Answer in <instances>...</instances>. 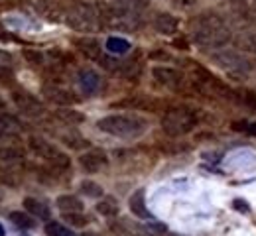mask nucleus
<instances>
[{
  "label": "nucleus",
  "instance_id": "72a5a7b5",
  "mask_svg": "<svg viewBox=\"0 0 256 236\" xmlns=\"http://www.w3.org/2000/svg\"><path fill=\"white\" fill-rule=\"evenodd\" d=\"M174 45H178V49H190L188 39H176V41H174Z\"/></svg>",
  "mask_w": 256,
  "mask_h": 236
},
{
  "label": "nucleus",
  "instance_id": "bb28decb",
  "mask_svg": "<svg viewBox=\"0 0 256 236\" xmlns=\"http://www.w3.org/2000/svg\"><path fill=\"white\" fill-rule=\"evenodd\" d=\"M64 221H67L71 227H85L89 223V219L83 215V211L81 213H64Z\"/></svg>",
  "mask_w": 256,
  "mask_h": 236
},
{
  "label": "nucleus",
  "instance_id": "f03ea898",
  "mask_svg": "<svg viewBox=\"0 0 256 236\" xmlns=\"http://www.w3.org/2000/svg\"><path fill=\"white\" fill-rule=\"evenodd\" d=\"M100 132H106L116 138L134 140L148 130V122L138 114H108L96 122Z\"/></svg>",
  "mask_w": 256,
  "mask_h": 236
},
{
  "label": "nucleus",
  "instance_id": "473e14b6",
  "mask_svg": "<svg viewBox=\"0 0 256 236\" xmlns=\"http://www.w3.org/2000/svg\"><path fill=\"white\" fill-rule=\"evenodd\" d=\"M197 4V0H178V6H182V8H192Z\"/></svg>",
  "mask_w": 256,
  "mask_h": 236
},
{
  "label": "nucleus",
  "instance_id": "58836bf2",
  "mask_svg": "<svg viewBox=\"0 0 256 236\" xmlns=\"http://www.w3.org/2000/svg\"><path fill=\"white\" fill-rule=\"evenodd\" d=\"M83 236H96V235H83Z\"/></svg>",
  "mask_w": 256,
  "mask_h": 236
},
{
  "label": "nucleus",
  "instance_id": "c9c22d12",
  "mask_svg": "<svg viewBox=\"0 0 256 236\" xmlns=\"http://www.w3.org/2000/svg\"><path fill=\"white\" fill-rule=\"evenodd\" d=\"M244 134L254 136V138H256V122H252V124H246V130H244Z\"/></svg>",
  "mask_w": 256,
  "mask_h": 236
},
{
  "label": "nucleus",
  "instance_id": "4468645a",
  "mask_svg": "<svg viewBox=\"0 0 256 236\" xmlns=\"http://www.w3.org/2000/svg\"><path fill=\"white\" fill-rule=\"evenodd\" d=\"M77 79H79L81 91L85 95H95L96 91H98V87H100V77H98V73L93 71V69H81L79 75H77Z\"/></svg>",
  "mask_w": 256,
  "mask_h": 236
},
{
  "label": "nucleus",
  "instance_id": "f257e3e1",
  "mask_svg": "<svg viewBox=\"0 0 256 236\" xmlns=\"http://www.w3.org/2000/svg\"><path fill=\"white\" fill-rule=\"evenodd\" d=\"M192 37L201 47L221 49L230 41L232 32L221 16L213 12H203L192 22Z\"/></svg>",
  "mask_w": 256,
  "mask_h": 236
},
{
  "label": "nucleus",
  "instance_id": "4be33fe9",
  "mask_svg": "<svg viewBox=\"0 0 256 236\" xmlns=\"http://www.w3.org/2000/svg\"><path fill=\"white\" fill-rule=\"evenodd\" d=\"M96 211H98L102 217H116V215H118V205H116L114 199L104 197L102 201L96 203Z\"/></svg>",
  "mask_w": 256,
  "mask_h": 236
},
{
  "label": "nucleus",
  "instance_id": "4c0bfd02",
  "mask_svg": "<svg viewBox=\"0 0 256 236\" xmlns=\"http://www.w3.org/2000/svg\"><path fill=\"white\" fill-rule=\"evenodd\" d=\"M0 236H4V229H2V225H0Z\"/></svg>",
  "mask_w": 256,
  "mask_h": 236
},
{
  "label": "nucleus",
  "instance_id": "20e7f679",
  "mask_svg": "<svg viewBox=\"0 0 256 236\" xmlns=\"http://www.w3.org/2000/svg\"><path fill=\"white\" fill-rule=\"evenodd\" d=\"M98 14H100V20L110 26V28H116V30H136L140 26V16L138 12H132V10H126V8H120L116 4H102L98 6Z\"/></svg>",
  "mask_w": 256,
  "mask_h": 236
},
{
  "label": "nucleus",
  "instance_id": "393cba45",
  "mask_svg": "<svg viewBox=\"0 0 256 236\" xmlns=\"http://www.w3.org/2000/svg\"><path fill=\"white\" fill-rule=\"evenodd\" d=\"M46 235L48 236H73V233H71V229H67V227H64L62 223H56V221H50L48 225H46Z\"/></svg>",
  "mask_w": 256,
  "mask_h": 236
},
{
  "label": "nucleus",
  "instance_id": "39448f33",
  "mask_svg": "<svg viewBox=\"0 0 256 236\" xmlns=\"http://www.w3.org/2000/svg\"><path fill=\"white\" fill-rule=\"evenodd\" d=\"M213 61L223 71H226L228 75H232V77H244V75H248L252 71V63L246 59V55H242L240 51H236L232 47L215 49Z\"/></svg>",
  "mask_w": 256,
  "mask_h": 236
},
{
  "label": "nucleus",
  "instance_id": "6ab92c4d",
  "mask_svg": "<svg viewBox=\"0 0 256 236\" xmlns=\"http://www.w3.org/2000/svg\"><path fill=\"white\" fill-rule=\"evenodd\" d=\"M104 47H106V51L112 53V55H124V53L130 51V41L124 39V37H118V35H110V37L106 39Z\"/></svg>",
  "mask_w": 256,
  "mask_h": 236
},
{
  "label": "nucleus",
  "instance_id": "dca6fc26",
  "mask_svg": "<svg viewBox=\"0 0 256 236\" xmlns=\"http://www.w3.org/2000/svg\"><path fill=\"white\" fill-rule=\"evenodd\" d=\"M144 189H138L136 193H132V197H130V211L136 215V217H140V219H150V211H148V207H146V201H144Z\"/></svg>",
  "mask_w": 256,
  "mask_h": 236
},
{
  "label": "nucleus",
  "instance_id": "f8f14e48",
  "mask_svg": "<svg viewBox=\"0 0 256 236\" xmlns=\"http://www.w3.org/2000/svg\"><path fill=\"white\" fill-rule=\"evenodd\" d=\"M152 75H154V79H156L158 83L170 87V89H178V87L182 85V81H184V75H182L178 69L164 67V65H158V67L152 69Z\"/></svg>",
  "mask_w": 256,
  "mask_h": 236
},
{
  "label": "nucleus",
  "instance_id": "f3484780",
  "mask_svg": "<svg viewBox=\"0 0 256 236\" xmlns=\"http://www.w3.org/2000/svg\"><path fill=\"white\" fill-rule=\"evenodd\" d=\"M77 45H79V49H81L89 59H93V61H98V59L102 57V53H100V43L96 41L95 37H81V39H77Z\"/></svg>",
  "mask_w": 256,
  "mask_h": 236
},
{
  "label": "nucleus",
  "instance_id": "7c9ffc66",
  "mask_svg": "<svg viewBox=\"0 0 256 236\" xmlns=\"http://www.w3.org/2000/svg\"><path fill=\"white\" fill-rule=\"evenodd\" d=\"M234 209H236V211H240V213H248V211H250V209H248V203L240 201V199H236V201H234Z\"/></svg>",
  "mask_w": 256,
  "mask_h": 236
},
{
  "label": "nucleus",
  "instance_id": "9d476101",
  "mask_svg": "<svg viewBox=\"0 0 256 236\" xmlns=\"http://www.w3.org/2000/svg\"><path fill=\"white\" fill-rule=\"evenodd\" d=\"M12 101H14V104L18 106V110H20L22 114L32 116V118L42 116L44 110H46L42 101H38L34 95L26 93V91H16V93H12Z\"/></svg>",
  "mask_w": 256,
  "mask_h": 236
},
{
  "label": "nucleus",
  "instance_id": "a878e982",
  "mask_svg": "<svg viewBox=\"0 0 256 236\" xmlns=\"http://www.w3.org/2000/svg\"><path fill=\"white\" fill-rule=\"evenodd\" d=\"M116 6L120 8H126V10H132V12H142L144 8H148V0H114Z\"/></svg>",
  "mask_w": 256,
  "mask_h": 236
},
{
  "label": "nucleus",
  "instance_id": "c756f323",
  "mask_svg": "<svg viewBox=\"0 0 256 236\" xmlns=\"http://www.w3.org/2000/svg\"><path fill=\"white\" fill-rule=\"evenodd\" d=\"M0 158L6 160V162H16L22 158V152L16 150V148H6V150H0Z\"/></svg>",
  "mask_w": 256,
  "mask_h": 236
},
{
  "label": "nucleus",
  "instance_id": "f704fd0d",
  "mask_svg": "<svg viewBox=\"0 0 256 236\" xmlns=\"http://www.w3.org/2000/svg\"><path fill=\"white\" fill-rule=\"evenodd\" d=\"M170 59V55L168 53H164V51H154V53H150V59Z\"/></svg>",
  "mask_w": 256,
  "mask_h": 236
},
{
  "label": "nucleus",
  "instance_id": "b1692460",
  "mask_svg": "<svg viewBox=\"0 0 256 236\" xmlns=\"http://www.w3.org/2000/svg\"><path fill=\"white\" fill-rule=\"evenodd\" d=\"M10 221H12L16 227H20V229H34V227H36L32 217L26 215V213H20V211L10 213Z\"/></svg>",
  "mask_w": 256,
  "mask_h": 236
},
{
  "label": "nucleus",
  "instance_id": "0eeeda50",
  "mask_svg": "<svg viewBox=\"0 0 256 236\" xmlns=\"http://www.w3.org/2000/svg\"><path fill=\"white\" fill-rule=\"evenodd\" d=\"M30 148H32V152L36 154V156H40L42 160H46V162L52 164L54 168L69 169V166H71L69 156L64 154L62 150H58L54 144L46 142L44 138H36V136H32V138H30Z\"/></svg>",
  "mask_w": 256,
  "mask_h": 236
},
{
  "label": "nucleus",
  "instance_id": "1a4fd4ad",
  "mask_svg": "<svg viewBox=\"0 0 256 236\" xmlns=\"http://www.w3.org/2000/svg\"><path fill=\"white\" fill-rule=\"evenodd\" d=\"M238 16V26L234 30V41L240 49L256 53V22L248 16V12L236 14Z\"/></svg>",
  "mask_w": 256,
  "mask_h": 236
},
{
  "label": "nucleus",
  "instance_id": "7ed1b4c3",
  "mask_svg": "<svg viewBox=\"0 0 256 236\" xmlns=\"http://www.w3.org/2000/svg\"><path fill=\"white\" fill-rule=\"evenodd\" d=\"M197 114L192 108L186 106H178V108H170L164 118H162V128L168 136H184L190 134L193 128L197 126Z\"/></svg>",
  "mask_w": 256,
  "mask_h": 236
},
{
  "label": "nucleus",
  "instance_id": "c85d7f7f",
  "mask_svg": "<svg viewBox=\"0 0 256 236\" xmlns=\"http://www.w3.org/2000/svg\"><path fill=\"white\" fill-rule=\"evenodd\" d=\"M81 193H85L87 197H100L102 195V187L93 183V181H83L81 183Z\"/></svg>",
  "mask_w": 256,
  "mask_h": 236
},
{
  "label": "nucleus",
  "instance_id": "5701e85b",
  "mask_svg": "<svg viewBox=\"0 0 256 236\" xmlns=\"http://www.w3.org/2000/svg\"><path fill=\"white\" fill-rule=\"evenodd\" d=\"M56 116H58L60 120L67 122V124H79V122H83V120H85V116H83L81 112H77V110H71V108L58 110V112H56Z\"/></svg>",
  "mask_w": 256,
  "mask_h": 236
},
{
  "label": "nucleus",
  "instance_id": "423d86ee",
  "mask_svg": "<svg viewBox=\"0 0 256 236\" xmlns=\"http://www.w3.org/2000/svg\"><path fill=\"white\" fill-rule=\"evenodd\" d=\"M98 18L100 14L95 10V6L83 2L75 4L67 12V24L77 32H95L98 28Z\"/></svg>",
  "mask_w": 256,
  "mask_h": 236
},
{
  "label": "nucleus",
  "instance_id": "ddd939ff",
  "mask_svg": "<svg viewBox=\"0 0 256 236\" xmlns=\"http://www.w3.org/2000/svg\"><path fill=\"white\" fill-rule=\"evenodd\" d=\"M44 95H46L48 101L56 102V104H60V106H69V104L77 102V99L73 97L71 91L62 89V87H56V85H48V87H44Z\"/></svg>",
  "mask_w": 256,
  "mask_h": 236
},
{
  "label": "nucleus",
  "instance_id": "2f4dec72",
  "mask_svg": "<svg viewBox=\"0 0 256 236\" xmlns=\"http://www.w3.org/2000/svg\"><path fill=\"white\" fill-rule=\"evenodd\" d=\"M8 63H12V57H10V53H6V51H0V65H8Z\"/></svg>",
  "mask_w": 256,
  "mask_h": 236
},
{
  "label": "nucleus",
  "instance_id": "2eb2a0df",
  "mask_svg": "<svg viewBox=\"0 0 256 236\" xmlns=\"http://www.w3.org/2000/svg\"><path fill=\"white\" fill-rule=\"evenodd\" d=\"M178 28H180V22L176 16L166 14V12L156 14V18H154V30L156 32H160L164 35H172L178 32Z\"/></svg>",
  "mask_w": 256,
  "mask_h": 236
},
{
  "label": "nucleus",
  "instance_id": "e433bc0d",
  "mask_svg": "<svg viewBox=\"0 0 256 236\" xmlns=\"http://www.w3.org/2000/svg\"><path fill=\"white\" fill-rule=\"evenodd\" d=\"M6 128H8V126H6V120L0 116V134H4V130H6Z\"/></svg>",
  "mask_w": 256,
  "mask_h": 236
},
{
  "label": "nucleus",
  "instance_id": "412c9836",
  "mask_svg": "<svg viewBox=\"0 0 256 236\" xmlns=\"http://www.w3.org/2000/svg\"><path fill=\"white\" fill-rule=\"evenodd\" d=\"M232 99L240 106H244L246 110L256 112V93L248 91V89H238V91H232Z\"/></svg>",
  "mask_w": 256,
  "mask_h": 236
},
{
  "label": "nucleus",
  "instance_id": "6e6552de",
  "mask_svg": "<svg viewBox=\"0 0 256 236\" xmlns=\"http://www.w3.org/2000/svg\"><path fill=\"white\" fill-rule=\"evenodd\" d=\"M195 79H193V85L197 91H201L203 95H209V97H226V99H232V91L221 83L217 77H213L207 69L203 67H195L193 71Z\"/></svg>",
  "mask_w": 256,
  "mask_h": 236
},
{
  "label": "nucleus",
  "instance_id": "a211bd4d",
  "mask_svg": "<svg viewBox=\"0 0 256 236\" xmlns=\"http://www.w3.org/2000/svg\"><path fill=\"white\" fill-rule=\"evenodd\" d=\"M56 205L62 213H81L83 211V203L75 195H60L56 199Z\"/></svg>",
  "mask_w": 256,
  "mask_h": 236
},
{
  "label": "nucleus",
  "instance_id": "cd10ccee",
  "mask_svg": "<svg viewBox=\"0 0 256 236\" xmlns=\"http://www.w3.org/2000/svg\"><path fill=\"white\" fill-rule=\"evenodd\" d=\"M22 55H24V59H26L28 63H32V65H42V63H44V53L38 51V49L26 47V49L22 51Z\"/></svg>",
  "mask_w": 256,
  "mask_h": 236
},
{
  "label": "nucleus",
  "instance_id": "9b49d317",
  "mask_svg": "<svg viewBox=\"0 0 256 236\" xmlns=\"http://www.w3.org/2000/svg\"><path fill=\"white\" fill-rule=\"evenodd\" d=\"M79 164L87 173H98L100 169H104L108 166V158L100 150H91V152H85L79 158Z\"/></svg>",
  "mask_w": 256,
  "mask_h": 236
},
{
  "label": "nucleus",
  "instance_id": "aec40b11",
  "mask_svg": "<svg viewBox=\"0 0 256 236\" xmlns=\"http://www.w3.org/2000/svg\"><path fill=\"white\" fill-rule=\"evenodd\" d=\"M24 207H26V211H28V213H32L34 217H38V219L48 221V219L52 217L50 207H48V205H44L42 201H38V199H32V197L24 199Z\"/></svg>",
  "mask_w": 256,
  "mask_h": 236
}]
</instances>
